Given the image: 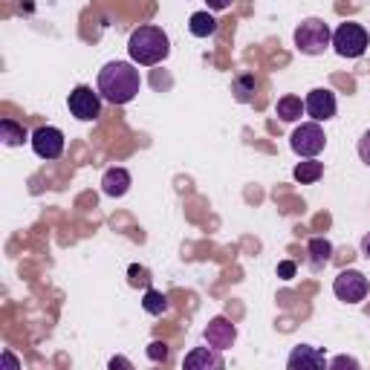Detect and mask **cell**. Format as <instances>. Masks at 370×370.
Segmentation results:
<instances>
[{"label": "cell", "mask_w": 370, "mask_h": 370, "mask_svg": "<svg viewBox=\"0 0 370 370\" xmlns=\"http://www.w3.org/2000/svg\"><path fill=\"white\" fill-rule=\"evenodd\" d=\"M139 87H142V75L127 61H110L99 73V92L110 105H127L136 99Z\"/></svg>", "instance_id": "obj_1"}, {"label": "cell", "mask_w": 370, "mask_h": 370, "mask_svg": "<svg viewBox=\"0 0 370 370\" xmlns=\"http://www.w3.org/2000/svg\"><path fill=\"white\" fill-rule=\"evenodd\" d=\"M127 53L133 64H142V67H154L159 61L168 58L171 53V41L159 26H139L130 32L127 41Z\"/></svg>", "instance_id": "obj_2"}, {"label": "cell", "mask_w": 370, "mask_h": 370, "mask_svg": "<svg viewBox=\"0 0 370 370\" xmlns=\"http://www.w3.org/2000/svg\"><path fill=\"white\" fill-rule=\"evenodd\" d=\"M333 43V32L321 18H307L298 29H295V46L304 56H321L327 46Z\"/></svg>", "instance_id": "obj_3"}, {"label": "cell", "mask_w": 370, "mask_h": 370, "mask_svg": "<svg viewBox=\"0 0 370 370\" xmlns=\"http://www.w3.org/2000/svg\"><path fill=\"white\" fill-rule=\"evenodd\" d=\"M367 29L361 26V23H353V21H347V23H342L336 32H333V46H336V53L342 56V58H359V56H364V50H367Z\"/></svg>", "instance_id": "obj_4"}, {"label": "cell", "mask_w": 370, "mask_h": 370, "mask_svg": "<svg viewBox=\"0 0 370 370\" xmlns=\"http://www.w3.org/2000/svg\"><path fill=\"white\" fill-rule=\"evenodd\" d=\"M290 145H292V151L298 157L312 159V157H318L324 151V145H327V136H324V130H321L318 122H307V125H301V127L292 130Z\"/></svg>", "instance_id": "obj_5"}, {"label": "cell", "mask_w": 370, "mask_h": 370, "mask_svg": "<svg viewBox=\"0 0 370 370\" xmlns=\"http://www.w3.org/2000/svg\"><path fill=\"white\" fill-rule=\"evenodd\" d=\"M67 105H70V113H73L75 119H81V122H96L99 113H102V92L92 90V87H87V84H81V87H75V90L70 92Z\"/></svg>", "instance_id": "obj_6"}, {"label": "cell", "mask_w": 370, "mask_h": 370, "mask_svg": "<svg viewBox=\"0 0 370 370\" xmlns=\"http://www.w3.org/2000/svg\"><path fill=\"white\" fill-rule=\"evenodd\" d=\"M370 284H367V278L359 272V269H344L339 272V278L333 281V292L339 301H347V304H359L364 301Z\"/></svg>", "instance_id": "obj_7"}, {"label": "cell", "mask_w": 370, "mask_h": 370, "mask_svg": "<svg viewBox=\"0 0 370 370\" xmlns=\"http://www.w3.org/2000/svg\"><path fill=\"white\" fill-rule=\"evenodd\" d=\"M32 151L41 157V159H58L64 154V133L53 125H43L32 133Z\"/></svg>", "instance_id": "obj_8"}, {"label": "cell", "mask_w": 370, "mask_h": 370, "mask_svg": "<svg viewBox=\"0 0 370 370\" xmlns=\"http://www.w3.org/2000/svg\"><path fill=\"white\" fill-rule=\"evenodd\" d=\"M304 107L312 116V122H327V119L336 116V96H333L327 87H315L310 96H307Z\"/></svg>", "instance_id": "obj_9"}, {"label": "cell", "mask_w": 370, "mask_h": 370, "mask_svg": "<svg viewBox=\"0 0 370 370\" xmlns=\"http://www.w3.org/2000/svg\"><path fill=\"white\" fill-rule=\"evenodd\" d=\"M238 339V330H235V324H231L228 318L217 315L208 321V327H206V344L214 347V350H228L231 344H235Z\"/></svg>", "instance_id": "obj_10"}, {"label": "cell", "mask_w": 370, "mask_h": 370, "mask_svg": "<svg viewBox=\"0 0 370 370\" xmlns=\"http://www.w3.org/2000/svg\"><path fill=\"white\" fill-rule=\"evenodd\" d=\"M290 370H318V367H324L327 361H324V353L321 350H315V347H310V344H298L292 353H290Z\"/></svg>", "instance_id": "obj_11"}, {"label": "cell", "mask_w": 370, "mask_h": 370, "mask_svg": "<svg viewBox=\"0 0 370 370\" xmlns=\"http://www.w3.org/2000/svg\"><path fill=\"white\" fill-rule=\"evenodd\" d=\"M130 189V174L125 168H107L102 176V191L107 197H125Z\"/></svg>", "instance_id": "obj_12"}, {"label": "cell", "mask_w": 370, "mask_h": 370, "mask_svg": "<svg viewBox=\"0 0 370 370\" xmlns=\"http://www.w3.org/2000/svg\"><path fill=\"white\" fill-rule=\"evenodd\" d=\"M185 367L189 370H220L223 367V359L217 350H208V347H197L185 356Z\"/></svg>", "instance_id": "obj_13"}, {"label": "cell", "mask_w": 370, "mask_h": 370, "mask_svg": "<svg viewBox=\"0 0 370 370\" xmlns=\"http://www.w3.org/2000/svg\"><path fill=\"white\" fill-rule=\"evenodd\" d=\"M333 258V243L327 238H312L310 240V263L312 269H324Z\"/></svg>", "instance_id": "obj_14"}, {"label": "cell", "mask_w": 370, "mask_h": 370, "mask_svg": "<svg viewBox=\"0 0 370 370\" xmlns=\"http://www.w3.org/2000/svg\"><path fill=\"white\" fill-rule=\"evenodd\" d=\"M189 29H191L194 38H208V35L217 32V21H214L211 12H194L189 18Z\"/></svg>", "instance_id": "obj_15"}, {"label": "cell", "mask_w": 370, "mask_h": 370, "mask_svg": "<svg viewBox=\"0 0 370 370\" xmlns=\"http://www.w3.org/2000/svg\"><path fill=\"white\" fill-rule=\"evenodd\" d=\"M0 139H4L9 148H18V145L26 142V130H23V125H18L12 119H4L0 122Z\"/></svg>", "instance_id": "obj_16"}, {"label": "cell", "mask_w": 370, "mask_h": 370, "mask_svg": "<svg viewBox=\"0 0 370 370\" xmlns=\"http://www.w3.org/2000/svg\"><path fill=\"white\" fill-rule=\"evenodd\" d=\"M275 110H278V116H281L284 122H298V119H301V113H304L307 107L301 105V99H298V96H284L281 102H278V107H275Z\"/></svg>", "instance_id": "obj_17"}, {"label": "cell", "mask_w": 370, "mask_h": 370, "mask_svg": "<svg viewBox=\"0 0 370 370\" xmlns=\"http://www.w3.org/2000/svg\"><path fill=\"white\" fill-rule=\"evenodd\" d=\"M321 174H324V165L312 157V159H304V162H298L295 165V179L298 182H304V185H310V182H315V179H321Z\"/></svg>", "instance_id": "obj_18"}, {"label": "cell", "mask_w": 370, "mask_h": 370, "mask_svg": "<svg viewBox=\"0 0 370 370\" xmlns=\"http://www.w3.org/2000/svg\"><path fill=\"white\" fill-rule=\"evenodd\" d=\"M142 307H145V312H151V315H162V312H168V298L159 292V290H145V295H142Z\"/></svg>", "instance_id": "obj_19"}, {"label": "cell", "mask_w": 370, "mask_h": 370, "mask_svg": "<svg viewBox=\"0 0 370 370\" xmlns=\"http://www.w3.org/2000/svg\"><path fill=\"white\" fill-rule=\"evenodd\" d=\"M255 90H258V78L255 75H238L235 78V96H238V102H249L252 96H255Z\"/></svg>", "instance_id": "obj_20"}, {"label": "cell", "mask_w": 370, "mask_h": 370, "mask_svg": "<svg viewBox=\"0 0 370 370\" xmlns=\"http://www.w3.org/2000/svg\"><path fill=\"white\" fill-rule=\"evenodd\" d=\"M127 275H130V284H133V287H139V284H142V287L148 290L151 278H148V269H145V266H136V263H133V266L127 269Z\"/></svg>", "instance_id": "obj_21"}, {"label": "cell", "mask_w": 370, "mask_h": 370, "mask_svg": "<svg viewBox=\"0 0 370 370\" xmlns=\"http://www.w3.org/2000/svg\"><path fill=\"white\" fill-rule=\"evenodd\" d=\"M148 359H151V361H165V359H168V344H165V342L148 344Z\"/></svg>", "instance_id": "obj_22"}, {"label": "cell", "mask_w": 370, "mask_h": 370, "mask_svg": "<svg viewBox=\"0 0 370 370\" xmlns=\"http://www.w3.org/2000/svg\"><path fill=\"white\" fill-rule=\"evenodd\" d=\"M359 157H361V162H364V165H370V130L359 139Z\"/></svg>", "instance_id": "obj_23"}, {"label": "cell", "mask_w": 370, "mask_h": 370, "mask_svg": "<svg viewBox=\"0 0 370 370\" xmlns=\"http://www.w3.org/2000/svg\"><path fill=\"white\" fill-rule=\"evenodd\" d=\"M292 275H295V263H292V260H284L281 266H278V278H284V281H290Z\"/></svg>", "instance_id": "obj_24"}, {"label": "cell", "mask_w": 370, "mask_h": 370, "mask_svg": "<svg viewBox=\"0 0 370 370\" xmlns=\"http://www.w3.org/2000/svg\"><path fill=\"white\" fill-rule=\"evenodd\" d=\"M330 367H353V370H356V367H359V361H356V359H350V356H336V359L330 361Z\"/></svg>", "instance_id": "obj_25"}, {"label": "cell", "mask_w": 370, "mask_h": 370, "mask_svg": "<svg viewBox=\"0 0 370 370\" xmlns=\"http://www.w3.org/2000/svg\"><path fill=\"white\" fill-rule=\"evenodd\" d=\"M206 4H208L211 12H223V9H228L231 4H235V0H206Z\"/></svg>", "instance_id": "obj_26"}, {"label": "cell", "mask_w": 370, "mask_h": 370, "mask_svg": "<svg viewBox=\"0 0 370 370\" xmlns=\"http://www.w3.org/2000/svg\"><path fill=\"white\" fill-rule=\"evenodd\" d=\"M110 367H113V370H116V367H125V370H130L133 364H130L127 359H122V356H116V359H110Z\"/></svg>", "instance_id": "obj_27"}, {"label": "cell", "mask_w": 370, "mask_h": 370, "mask_svg": "<svg viewBox=\"0 0 370 370\" xmlns=\"http://www.w3.org/2000/svg\"><path fill=\"white\" fill-rule=\"evenodd\" d=\"M4 364H6L9 370H18V359H15L12 353H4Z\"/></svg>", "instance_id": "obj_28"}, {"label": "cell", "mask_w": 370, "mask_h": 370, "mask_svg": "<svg viewBox=\"0 0 370 370\" xmlns=\"http://www.w3.org/2000/svg\"><path fill=\"white\" fill-rule=\"evenodd\" d=\"M361 252L370 258V235H364V240H361Z\"/></svg>", "instance_id": "obj_29"}]
</instances>
